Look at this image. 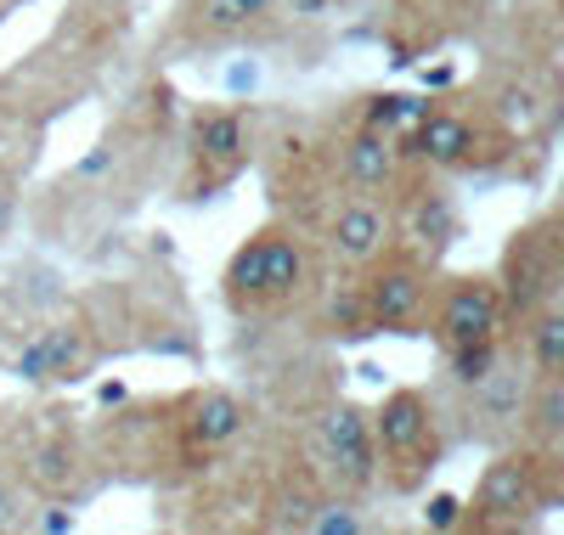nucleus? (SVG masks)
Wrapping results in <instances>:
<instances>
[{"mask_svg":"<svg viewBox=\"0 0 564 535\" xmlns=\"http://www.w3.org/2000/svg\"><path fill=\"white\" fill-rule=\"evenodd\" d=\"M452 406H441L452 440H475V446H513L520 440V417H525V395H531V367L513 356V345L502 350V361L475 378V383H446ZM441 401V395H435Z\"/></svg>","mask_w":564,"mask_h":535,"instance_id":"1a4fd4ad","label":"nucleus"},{"mask_svg":"<svg viewBox=\"0 0 564 535\" xmlns=\"http://www.w3.org/2000/svg\"><path fill=\"white\" fill-rule=\"evenodd\" d=\"M102 356L108 350H102L97 327H90L85 310H79V316H63V321H52L45 332L29 338L23 356H18V378H29V383H74L85 372H97Z\"/></svg>","mask_w":564,"mask_h":535,"instance_id":"dca6fc26","label":"nucleus"},{"mask_svg":"<svg viewBox=\"0 0 564 535\" xmlns=\"http://www.w3.org/2000/svg\"><path fill=\"white\" fill-rule=\"evenodd\" d=\"M7 7H12V0H0V12H7Z\"/></svg>","mask_w":564,"mask_h":535,"instance_id":"b1692460","label":"nucleus"},{"mask_svg":"<svg viewBox=\"0 0 564 535\" xmlns=\"http://www.w3.org/2000/svg\"><path fill=\"white\" fill-rule=\"evenodd\" d=\"M29 491H23V479H18V462L12 457H0V529H23L29 524Z\"/></svg>","mask_w":564,"mask_h":535,"instance_id":"aec40b11","label":"nucleus"},{"mask_svg":"<svg viewBox=\"0 0 564 535\" xmlns=\"http://www.w3.org/2000/svg\"><path fill=\"white\" fill-rule=\"evenodd\" d=\"M18 220H23V181H0V249L18 231Z\"/></svg>","mask_w":564,"mask_h":535,"instance_id":"4be33fe9","label":"nucleus"},{"mask_svg":"<svg viewBox=\"0 0 564 535\" xmlns=\"http://www.w3.org/2000/svg\"><path fill=\"white\" fill-rule=\"evenodd\" d=\"M124 34H130V0H74L63 23L18 68L0 74V108H12L34 124H52L57 113L79 108L102 85Z\"/></svg>","mask_w":564,"mask_h":535,"instance_id":"f257e3e1","label":"nucleus"},{"mask_svg":"<svg viewBox=\"0 0 564 535\" xmlns=\"http://www.w3.org/2000/svg\"><path fill=\"white\" fill-rule=\"evenodd\" d=\"M18 462V479L23 491L40 496V502H85L90 491H97V451H90V434H74V428H45L34 434V440L12 457Z\"/></svg>","mask_w":564,"mask_h":535,"instance_id":"ddd939ff","label":"nucleus"},{"mask_svg":"<svg viewBox=\"0 0 564 535\" xmlns=\"http://www.w3.org/2000/svg\"><path fill=\"white\" fill-rule=\"evenodd\" d=\"M350 294H345V321L334 332H423V310H430L441 260L390 242L379 260H367L350 271Z\"/></svg>","mask_w":564,"mask_h":535,"instance_id":"423d86ee","label":"nucleus"},{"mask_svg":"<svg viewBox=\"0 0 564 535\" xmlns=\"http://www.w3.org/2000/svg\"><path fill=\"white\" fill-rule=\"evenodd\" d=\"M520 446L547 451V457H564V372L531 378L525 417H520Z\"/></svg>","mask_w":564,"mask_h":535,"instance_id":"a211bd4d","label":"nucleus"},{"mask_svg":"<svg viewBox=\"0 0 564 535\" xmlns=\"http://www.w3.org/2000/svg\"><path fill=\"white\" fill-rule=\"evenodd\" d=\"M558 496H564V457H547V451H531L513 440L491 451L457 524L486 529V535H513V529H531L536 518H547Z\"/></svg>","mask_w":564,"mask_h":535,"instance_id":"20e7f679","label":"nucleus"},{"mask_svg":"<svg viewBox=\"0 0 564 535\" xmlns=\"http://www.w3.org/2000/svg\"><path fill=\"white\" fill-rule=\"evenodd\" d=\"M372 423V462H379V484L390 496H417L430 473L446 462V417H441V401L435 389H417V383H401L379 401V412H367Z\"/></svg>","mask_w":564,"mask_h":535,"instance_id":"39448f33","label":"nucleus"},{"mask_svg":"<svg viewBox=\"0 0 564 535\" xmlns=\"http://www.w3.org/2000/svg\"><path fill=\"white\" fill-rule=\"evenodd\" d=\"M254 141H260V124L249 108H231V102H215V108H198L181 130V181H175V198L181 204H204V198H220L226 186H238L254 164Z\"/></svg>","mask_w":564,"mask_h":535,"instance_id":"0eeeda50","label":"nucleus"},{"mask_svg":"<svg viewBox=\"0 0 564 535\" xmlns=\"http://www.w3.org/2000/svg\"><path fill=\"white\" fill-rule=\"evenodd\" d=\"M40 141H45V124L0 108V181H23L40 164Z\"/></svg>","mask_w":564,"mask_h":535,"instance_id":"6ab92c4d","label":"nucleus"},{"mask_svg":"<svg viewBox=\"0 0 564 535\" xmlns=\"http://www.w3.org/2000/svg\"><path fill=\"white\" fill-rule=\"evenodd\" d=\"M305 457L316 468V479L345 502H367L379 491V462H372V423L356 401H334L327 395L311 434H305Z\"/></svg>","mask_w":564,"mask_h":535,"instance_id":"9d476101","label":"nucleus"},{"mask_svg":"<svg viewBox=\"0 0 564 535\" xmlns=\"http://www.w3.org/2000/svg\"><path fill=\"white\" fill-rule=\"evenodd\" d=\"M491 276L502 287L508 327L531 310H542V305H564V226H558V209H542L536 220H525L513 231Z\"/></svg>","mask_w":564,"mask_h":535,"instance_id":"9b49d317","label":"nucleus"},{"mask_svg":"<svg viewBox=\"0 0 564 535\" xmlns=\"http://www.w3.org/2000/svg\"><path fill=\"white\" fill-rule=\"evenodd\" d=\"M508 345L531 367V378H553L564 372V305H542L531 316H520L508 327Z\"/></svg>","mask_w":564,"mask_h":535,"instance_id":"f3484780","label":"nucleus"},{"mask_svg":"<svg viewBox=\"0 0 564 535\" xmlns=\"http://www.w3.org/2000/svg\"><path fill=\"white\" fill-rule=\"evenodd\" d=\"M276 34H282L276 0H175V12L159 34V52L164 63H186V57L231 52V45H260Z\"/></svg>","mask_w":564,"mask_h":535,"instance_id":"6e6552de","label":"nucleus"},{"mask_svg":"<svg viewBox=\"0 0 564 535\" xmlns=\"http://www.w3.org/2000/svg\"><path fill=\"white\" fill-rule=\"evenodd\" d=\"M339 0H276V18H282V34L289 29H311L322 18H334Z\"/></svg>","mask_w":564,"mask_h":535,"instance_id":"412c9836","label":"nucleus"},{"mask_svg":"<svg viewBox=\"0 0 564 535\" xmlns=\"http://www.w3.org/2000/svg\"><path fill=\"white\" fill-rule=\"evenodd\" d=\"M430 507H435V513H423V518H430V524H457V513H463V507H457L452 496H435Z\"/></svg>","mask_w":564,"mask_h":535,"instance_id":"5701e85b","label":"nucleus"},{"mask_svg":"<svg viewBox=\"0 0 564 535\" xmlns=\"http://www.w3.org/2000/svg\"><path fill=\"white\" fill-rule=\"evenodd\" d=\"M525 141L513 135L486 96H441L423 102L401 135V153L430 175H502L513 170Z\"/></svg>","mask_w":564,"mask_h":535,"instance_id":"7ed1b4c3","label":"nucleus"},{"mask_svg":"<svg viewBox=\"0 0 564 535\" xmlns=\"http://www.w3.org/2000/svg\"><path fill=\"white\" fill-rule=\"evenodd\" d=\"M316 242L327 265L339 271H361L367 260H379L390 242H395V215L390 198H367V192H339L334 204L322 209L316 220Z\"/></svg>","mask_w":564,"mask_h":535,"instance_id":"4468645a","label":"nucleus"},{"mask_svg":"<svg viewBox=\"0 0 564 535\" xmlns=\"http://www.w3.org/2000/svg\"><path fill=\"white\" fill-rule=\"evenodd\" d=\"M334 170H339V192H367V198H390L406 175V153L401 135L379 130V124H339L334 130Z\"/></svg>","mask_w":564,"mask_h":535,"instance_id":"2eb2a0df","label":"nucleus"},{"mask_svg":"<svg viewBox=\"0 0 564 535\" xmlns=\"http://www.w3.org/2000/svg\"><path fill=\"white\" fill-rule=\"evenodd\" d=\"M327 271L334 265H327L316 231L271 215L254 237H243L231 249V260L220 271V299L249 327H289L322 305Z\"/></svg>","mask_w":564,"mask_h":535,"instance_id":"f03ea898","label":"nucleus"},{"mask_svg":"<svg viewBox=\"0 0 564 535\" xmlns=\"http://www.w3.org/2000/svg\"><path fill=\"white\" fill-rule=\"evenodd\" d=\"M423 327L435 332L441 356L446 350H468V345H497L508 338V305L491 271H457V276H435L430 310Z\"/></svg>","mask_w":564,"mask_h":535,"instance_id":"f8f14e48","label":"nucleus"}]
</instances>
